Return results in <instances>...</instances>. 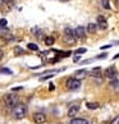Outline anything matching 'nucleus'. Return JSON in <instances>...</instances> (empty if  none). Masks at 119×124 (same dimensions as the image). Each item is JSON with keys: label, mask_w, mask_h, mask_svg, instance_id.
<instances>
[{"label": "nucleus", "mask_w": 119, "mask_h": 124, "mask_svg": "<svg viewBox=\"0 0 119 124\" xmlns=\"http://www.w3.org/2000/svg\"><path fill=\"white\" fill-rule=\"evenodd\" d=\"M12 114H13V118L14 119H23L27 115V106L24 104H18L17 106L13 108L12 110Z\"/></svg>", "instance_id": "1"}, {"label": "nucleus", "mask_w": 119, "mask_h": 124, "mask_svg": "<svg viewBox=\"0 0 119 124\" xmlns=\"http://www.w3.org/2000/svg\"><path fill=\"white\" fill-rule=\"evenodd\" d=\"M4 102L8 108H14L19 104V97L16 93H7L4 96Z\"/></svg>", "instance_id": "2"}, {"label": "nucleus", "mask_w": 119, "mask_h": 124, "mask_svg": "<svg viewBox=\"0 0 119 124\" xmlns=\"http://www.w3.org/2000/svg\"><path fill=\"white\" fill-rule=\"evenodd\" d=\"M65 86H67V88H68V90L76 91V90H78L79 87H81V81L76 79V78H69V79L67 81Z\"/></svg>", "instance_id": "3"}, {"label": "nucleus", "mask_w": 119, "mask_h": 124, "mask_svg": "<svg viewBox=\"0 0 119 124\" xmlns=\"http://www.w3.org/2000/svg\"><path fill=\"white\" fill-rule=\"evenodd\" d=\"M105 77L106 78H109V79H117V70H115V68L114 67H110V68H108L106 70H105Z\"/></svg>", "instance_id": "4"}, {"label": "nucleus", "mask_w": 119, "mask_h": 124, "mask_svg": "<svg viewBox=\"0 0 119 124\" xmlns=\"http://www.w3.org/2000/svg\"><path fill=\"white\" fill-rule=\"evenodd\" d=\"M33 120H35V123H37V124H44L45 122H46V115H45L44 113H35Z\"/></svg>", "instance_id": "5"}, {"label": "nucleus", "mask_w": 119, "mask_h": 124, "mask_svg": "<svg viewBox=\"0 0 119 124\" xmlns=\"http://www.w3.org/2000/svg\"><path fill=\"white\" fill-rule=\"evenodd\" d=\"M85 36H86V28L82 26H78L74 30V37L76 39H83Z\"/></svg>", "instance_id": "6"}, {"label": "nucleus", "mask_w": 119, "mask_h": 124, "mask_svg": "<svg viewBox=\"0 0 119 124\" xmlns=\"http://www.w3.org/2000/svg\"><path fill=\"white\" fill-rule=\"evenodd\" d=\"M79 111V105H71V108L68 109V116L69 118H74Z\"/></svg>", "instance_id": "7"}, {"label": "nucleus", "mask_w": 119, "mask_h": 124, "mask_svg": "<svg viewBox=\"0 0 119 124\" xmlns=\"http://www.w3.org/2000/svg\"><path fill=\"white\" fill-rule=\"evenodd\" d=\"M88 74L91 77H95V78H97V82H101V70H100V68H94L92 70H91Z\"/></svg>", "instance_id": "8"}, {"label": "nucleus", "mask_w": 119, "mask_h": 124, "mask_svg": "<svg viewBox=\"0 0 119 124\" xmlns=\"http://www.w3.org/2000/svg\"><path fill=\"white\" fill-rule=\"evenodd\" d=\"M97 23H99V27L101 30H106L108 28V22H106V19H105L103 16L97 17Z\"/></svg>", "instance_id": "9"}, {"label": "nucleus", "mask_w": 119, "mask_h": 124, "mask_svg": "<svg viewBox=\"0 0 119 124\" xmlns=\"http://www.w3.org/2000/svg\"><path fill=\"white\" fill-rule=\"evenodd\" d=\"M87 70L86 69H79V70H77L76 73H74V77L73 78H76V79H78V81H81L82 78H85L86 77V74H87Z\"/></svg>", "instance_id": "10"}, {"label": "nucleus", "mask_w": 119, "mask_h": 124, "mask_svg": "<svg viewBox=\"0 0 119 124\" xmlns=\"http://www.w3.org/2000/svg\"><path fill=\"white\" fill-rule=\"evenodd\" d=\"M69 124H88V122L86 119H82V118H73Z\"/></svg>", "instance_id": "11"}, {"label": "nucleus", "mask_w": 119, "mask_h": 124, "mask_svg": "<svg viewBox=\"0 0 119 124\" xmlns=\"http://www.w3.org/2000/svg\"><path fill=\"white\" fill-rule=\"evenodd\" d=\"M96 31H97V24L96 23H88V26H87L88 33H96Z\"/></svg>", "instance_id": "12"}, {"label": "nucleus", "mask_w": 119, "mask_h": 124, "mask_svg": "<svg viewBox=\"0 0 119 124\" xmlns=\"http://www.w3.org/2000/svg\"><path fill=\"white\" fill-rule=\"evenodd\" d=\"M64 42L68 45H74L76 44V37L74 36H65L64 37Z\"/></svg>", "instance_id": "13"}, {"label": "nucleus", "mask_w": 119, "mask_h": 124, "mask_svg": "<svg viewBox=\"0 0 119 124\" xmlns=\"http://www.w3.org/2000/svg\"><path fill=\"white\" fill-rule=\"evenodd\" d=\"M86 108L90 109V110H96L100 108V104L99 102H87L86 104Z\"/></svg>", "instance_id": "14"}, {"label": "nucleus", "mask_w": 119, "mask_h": 124, "mask_svg": "<svg viewBox=\"0 0 119 124\" xmlns=\"http://www.w3.org/2000/svg\"><path fill=\"white\" fill-rule=\"evenodd\" d=\"M54 42H55V40H54V37H51V36H48V37H45V45H48V46H51V45H54Z\"/></svg>", "instance_id": "15"}, {"label": "nucleus", "mask_w": 119, "mask_h": 124, "mask_svg": "<svg viewBox=\"0 0 119 124\" xmlns=\"http://www.w3.org/2000/svg\"><path fill=\"white\" fill-rule=\"evenodd\" d=\"M27 47H28V50H31V51H37V50H39L37 45H36V44H32V42L27 45Z\"/></svg>", "instance_id": "16"}, {"label": "nucleus", "mask_w": 119, "mask_h": 124, "mask_svg": "<svg viewBox=\"0 0 119 124\" xmlns=\"http://www.w3.org/2000/svg\"><path fill=\"white\" fill-rule=\"evenodd\" d=\"M14 53H16V55H22V54H24V50L22 47H19V46H16L14 47Z\"/></svg>", "instance_id": "17"}, {"label": "nucleus", "mask_w": 119, "mask_h": 124, "mask_svg": "<svg viewBox=\"0 0 119 124\" xmlns=\"http://www.w3.org/2000/svg\"><path fill=\"white\" fill-rule=\"evenodd\" d=\"M0 73H4V74H8V76L13 74V72L10 69H8V68H1V69H0Z\"/></svg>", "instance_id": "18"}, {"label": "nucleus", "mask_w": 119, "mask_h": 124, "mask_svg": "<svg viewBox=\"0 0 119 124\" xmlns=\"http://www.w3.org/2000/svg\"><path fill=\"white\" fill-rule=\"evenodd\" d=\"M64 35L65 36H74V31H72L71 28H65L64 30Z\"/></svg>", "instance_id": "19"}, {"label": "nucleus", "mask_w": 119, "mask_h": 124, "mask_svg": "<svg viewBox=\"0 0 119 124\" xmlns=\"http://www.w3.org/2000/svg\"><path fill=\"white\" fill-rule=\"evenodd\" d=\"M101 3H103V7L105 9H109L110 8V5H109V0H101Z\"/></svg>", "instance_id": "20"}, {"label": "nucleus", "mask_w": 119, "mask_h": 124, "mask_svg": "<svg viewBox=\"0 0 119 124\" xmlns=\"http://www.w3.org/2000/svg\"><path fill=\"white\" fill-rule=\"evenodd\" d=\"M7 23H8V21L5 18H1V19H0V27H7Z\"/></svg>", "instance_id": "21"}, {"label": "nucleus", "mask_w": 119, "mask_h": 124, "mask_svg": "<svg viewBox=\"0 0 119 124\" xmlns=\"http://www.w3.org/2000/svg\"><path fill=\"white\" fill-rule=\"evenodd\" d=\"M110 124H119V115H117L115 118L110 122Z\"/></svg>", "instance_id": "22"}, {"label": "nucleus", "mask_w": 119, "mask_h": 124, "mask_svg": "<svg viewBox=\"0 0 119 124\" xmlns=\"http://www.w3.org/2000/svg\"><path fill=\"white\" fill-rule=\"evenodd\" d=\"M83 53H86V49L85 47H81V49H78L76 51V54H83Z\"/></svg>", "instance_id": "23"}, {"label": "nucleus", "mask_w": 119, "mask_h": 124, "mask_svg": "<svg viewBox=\"0 0 119 124\" xmlns=\"http://www.w3.org/2000/svg\"><path fill=\"white\" fill-rule=\"evenodd\" d=\"M106 56H108L106 54H100V55H97V56H96L95 59H105V58H106Z\"/></svg>", "instance_id": "24"}, {"label": "nucleus", "mask_w": 119, "mask_h": 124, "mask_svg": "<svg viewBox=\"0 0 119 124\" xmlns=\"http://www.w3.org/2000/svg\"><path fill=\"white\" fill-rule=\"evenodd\" d=\"M111 46H113V44H109V45H105V46H101V49L105 50V49H109V47H111Z\"/></svg>", "instance_id": "25"}, {"label": "nucleus", "mask_w": 119, "mask_h": 124, "mask_svg": "<svg viewBox=\"0 0 119 124\" xmlns=\"http://www.w3.org/2000/svg\"><path fill=\"white\" fill-rule=\"evenodd\" d=\"M3 56H4V53H3V50L0 49V60H1V59H3Z\"/></svg>", "instance_id": "26"}, {"label": "nucleus", "mask_w": 119, "mask_h": 124, "mask_svg": "<svg viewBox=\"0 0 119 124\" xmlns=\"http://www.w3.org/2000/svg\"><path fill=\"white\" fill-rule=\"evenodd\" d=\"M117 85H118V81H117V79H114V81L111 82V86H117Z\"/></svg>", "instance_id": "27"}, {"label": "nucleus", "mask_w": 119, "mask_h": 124, "mask_svg": "<svg viewBox=\"0 0 119 124\" xmlns=\"http://www.w3.org/2000/svg\"><path fill=\"white\" fill-rule=\"evenodd\" d=\"M54 88H55V87H54V85H53V83H50V87H49V90H50V91H53Z\"/></svg>", "instance_id": "28"}, {"label": "nucleus", "mask_w": 119, "mask_h": 124, "mask_svg": "<svg viewBox=\"0 0 119 124\" xmlns=\"http://www.w3.org/2000/svg\"><path fill=\"white\" fill-rule=\"evenodd\" d=\"M22 90V87H14V88H13V91H21Z\"/></svg>", "instance_id": "29"}, {"label": "nucleus", "mask_w": 119, "mask_h": 124, "mask_svg": "<svg viewBox=\"0 0 119 124\" xmlns=\"http://www.w3.org/2000/svg\"><path fill=\"white\" fill-rule=\"evenodd\" d=\"M73 60H74V63H77L79 60V56H74V59H73Z\"/></svg>", "instance_id": "30"}, {"label": "nucleus", "mask_w": 119, "mask_h": 124, "mask_svg": "<svg viewBox=\"0 0 119 124\" xmlns=\"http://www.w3.org/2000/svg\"><path fill=\"white\" fill-rule=\"evenodd\" d=\"M12 1H13V0H3L4 4H5V3H12Z\"/></svg>", "instance_id": "31"}, {"label": "nucleus", "mask_w": 119, "mask_h": 124, "mask_svg": "<svg viewBox=\"0 0 119 124\" xmlns=\"http://www.w3.org/2000/svg\"><path fill=\"white\" fill-rule=\"evenodd\" d=\"M115 5L119 8V0H115Z\"/></svg>", "instance_id": "32"}, {"label": "nucleus", "mask_w": 119, "mask_h": 124, "mask_svg": "<svg viewBox=\"0 0 119 124\" xmlns=\"http://www.w3.org/2000/svg\"><path fill=\"white\" fill-rule=\"evenodd\" d=\"M118 58H119V54H117L115 56H114V59H118Z\"/></svg>", "instance_id": "33"}, {"label": "nucleus", "mask_w": 119, "mask_h": 124, "mask_svg": "<svg viewBox=\"0 0 119 124\" xmlns=\"http://www.w3.org/2000/svg\"><path fill=\"white\" fill-rule=\"evenodd\" d=\"M60 1H68V0H60Z\"/></svg>", "instance_id": "34"}]
</instances>
